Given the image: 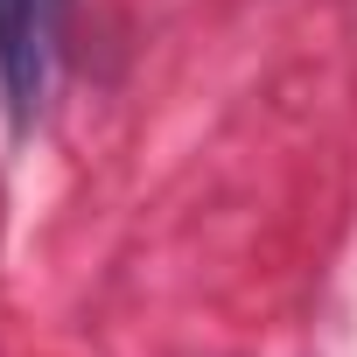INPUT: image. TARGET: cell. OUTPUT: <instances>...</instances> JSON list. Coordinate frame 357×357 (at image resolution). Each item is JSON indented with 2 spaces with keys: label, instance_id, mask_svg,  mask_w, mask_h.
Returning a JSON list of instances; mask_svg holds the SVG:
<instances>
[{
  "label": "cell",
  "instance_id": "1",
  "mask_svg": "<svg viewBox=\"0 0 357 357\" xmlns=\"http://www.w3.org/2000/svg\"><path fill=\"white\" fill-rule=\"evenodd\" d=\"M63 15H70V0H0V105H8L15 133H29L50 105Z\"/></svg>",
  "mask_w": 357,
  "mask_h": 357
}]
</instances>
